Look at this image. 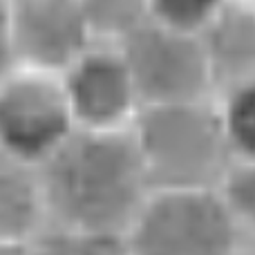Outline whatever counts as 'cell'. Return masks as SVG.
Segmentation results:
<instances>
[{
  "label": "cell",
  "mask_w": 255,
  "mask_h": 255,
  "mask_svg": "<svg viewBox=\"0 0 255 255\" xmlns=\"http://www.w3.org/2000/svg\"><path fill=\"white\" fill-rule=\"evenodd\" d=\"M0 255H34L31 247H16V244H0Z\"/></svg>",
  "instance_id": "obj_16"
},
{
  "label": "cell",
  "mask_w": 255,
  "mask_h": 255,
  "mask_svg": "<svg viewBox=\"0 0 255 255\" xmlns=\"http://www.w3.org/2000/svg\"><path fill=\"white\" fill-rule=\"evenodd\" d=\"M92 29L94 38L101 43H121L128 34L148 20L145 0H76Z\"/></svg>",
  "instance_id": "obj_12"
},
{
  "label": "cell",
  "mask_w": 255,
  "mask_h": 255,
  "mask_svg": "<svg viewBox=\"0 0 255 255\" xmlns=\"http://www.w3.org/2000/svg\"><path fill=\"white\" fill-rule=\"evenodd\" d=\"M148 20L199 34L231 0H145Z\"/></svg>",
  "instance_id": "obj_14"
},
{
  "label": "cell",
  "mask_w": 255,
  "mask_h": 255,
  "mask_svg": "<svg viewBox=\"0 0 255 255\" xmlns=\"http://www.w3.org/2000/svg\"><path fill=\"white\" fill-rule=\"evenodd\" d=\"M130 255H242L249 242L217 188L152 190L126 231Z\"/></svg>",
  "instance_id": "obj_3"
},
{
  "label": "cell",
  "mask_w": 255,
  "mask_h": 255,
  "mask_svg": "<svg viewBox=\"0 0 255 255\" xmlns=\"http://www.w3.org/2000/svg\"><path fill=\"white\" fill-rule=\"evenodd\" d=\"M76 130L128 132L141 99L117 43H92L58 74Z\"/></svg>",
  "instance_id": "obj_6"
},
{
  "label": "cell",
  "mask_w": 255,
  "mask_h": 255,
  "mask_svg": "<svg viewBox=\"0 0 255 255\" xmlns=\"http://www.w3.org/2000/svg\"><path fill=\"white\" fill-rule=\"evenodd\" d=\"M16 67L11 36V0H0V81Z\"/></svg>",
  "instance_id": "obj_15"
},
{
  "label": "cell",
  "mask_w": 255,
  "mask_h": 255,
  "mask_svg": "<svg viewBox=\"0 0 255 255\" xmlns=\"http://www.w3.org/2000/svg\"><path fill=\"white\" fill-rule=\"evenodd\" d=\"M235 2H242V4H249V7H255V0H235Z\"/></svg>",
  "instance_id": "obj_17"
},
{
  "label": "cell",
  "mask_w": 255,
  "mask_h": 255,
  "mask_svg": "<svg viewBox=\"0 0 255 255\" xmlns=\"http://www.w3.org/2000/svg\"><path fill=\"white\" fill-rule=\"evenodd\" d=\"M34 255H130L126 235L49 226L34 244Z\"/></svg>",
  "instance_id": "obj_11"
},
{
  "label": "cell",
  "mask_w": 255,
  "mask_h": 255,
  "mask_svg": "<svg viewBox=\"0 0 255 255\" xmlns=\"http://www.w3.org/2000/svg\"><path fill=\"white\" fill-rule=\"evenodd\" d=\"M117 45L130 67L141 108L215 97L202 40L193 31L145 20Z\"/></svg>",
  "instance_id": "obj_5"
},
{
  "label": "cell",
  "mask_w": 255,
  "mask_h": 255,
  "mask_svg": "<svg viewBox=\"0 0 255 255\" xmlns=\"http://www.w3.org/2000/svg\"><path fill=\"white\" fill-rule=\"evenodd\" d=\"M49 226L40 168L0 157V244L31 247Z\"/></svg>",
  "instance_id": "obj_9"
},
{
  "label": "cell",
  "mask_w": 255,
  "mask_h": 255,
  "mask_svg": "<svg viewBox=\"0 0 255 255\" xmlns=\"http://www.w3.org/2000/svg\"><path fill=\"white\" fill-rule=\"evenodd\" d=\"M16 67L61 74L97 43L76 0H11Z\"/></svg>",
  "instance_id": "obj_7"
},
{
  "label": "cell",
  "mask_w": 255,
  "mask_h": 255,
  "mask_svg": "<svg viewBox=\"0 0 255 255\" xmlns=\"http://www.w3.org/2000/svg\"><path fill=\"white\" fill-rule=\"evenodd\" d=\"M76 132L56 74L13 67L0 81V157L43 168Z\"/></svg>",
  "instance_id": "obj_4"
},
{
  "label": "cell",
  "mask_w": 255,
  "mask_h": 255,
  "mask_svg": "<svg viewBox=\"0 0 255 255\" xmlns=\"http://www.w3.org/2000/svg\"><path fill=\"white\" fill-rule=\"evenodd\" d=\"M215 106L233 161L255 159V79L217 92Z\"/></svg>",
  "instance_id": "obj_10"
},
{
  "label": "cell",
  "mask_w": 255,
  "mask_h": 255,
  "mask_svg": "<svg viewBox=\"0 0 255 255\" xmlns=\"http://www.w3.org/2000/svg\"><path fill=\"white\" fill-rule=\"evenodd\" d=\"M130 136L152 190L217 188L233 163L215 97L141 108Z\"/></svg>",
  "instance_id": "obj_2"
},
{
  "label": "cell",
  "mask_w": 255,
  "mask_h": 255,
  "mask_svg": "<svg viewBox=\"0 0 255 255\" xmlns=\"http://www.w3.org/2000/svg\"><path fill=\"white\" fill-rule=\"evenodd\" d=\"M54 226L126 235L152 193L128 132L76 130L40 168Z\"/></svg>",
  "instance_id": "obj_1"
},
{
  "label": "cell",
  "mask_w": 255,
  "mask_h": 255,
  "mask_svg": "<svg viewBox=\"0 0 255 255\" xmlns=\"http://www.w3.org/2000/svg\"><path fill=\"white\" fill-rule=\"evenodd\" d=\"M197 36L215 94L255 79V7L231 0Z\"/></svg>",
  "instance_id": "obj_8"
},
{
  "label": "cell",
  "mask_w": 255,
  "mask_h": 255,
  "mask_svg": "<svg viewBox=\"0 0 255 255\" xmlns=\"http://www.w3.org/2000/svg\"><path fill=\"white\" fill-rule=\"evenodd\" d=\"M217 193L244 238L255 240V159L231 163Z\"/></svg>",
  "instance_id": "obj_13"
}]
</instances>
